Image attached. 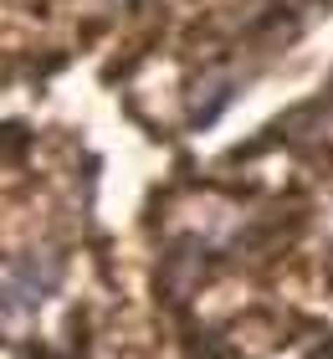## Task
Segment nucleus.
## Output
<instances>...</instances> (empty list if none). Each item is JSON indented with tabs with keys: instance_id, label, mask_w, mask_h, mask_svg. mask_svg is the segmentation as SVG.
Masks as SVG:
<instances>
[]
</instances>
